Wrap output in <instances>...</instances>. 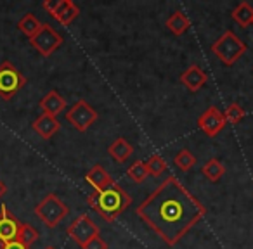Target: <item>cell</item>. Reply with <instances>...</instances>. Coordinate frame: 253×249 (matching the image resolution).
Returning <instances> with one entry per match:
<instances>
[{
	"label": "cell",
	"instance_id": "6da1fadb",
	"mask_svg": "<svg viewBox=\"0 0 253 249\" xmlns=\"http://www.w3.org/2000/svg\"><path fill=\"white\" fill-rule=\"evenodd\" d=\"M135 214L167 246H175L194 225L200 223L207 214V208L170 175L139 204Z\"/></svg>",
	"mask_w": 253,
	"mask_h": 249
},
{
	"label": "cell",
	"instance_id": "7a4b0ae2",
	"mask_svg": "<svg viewBox=\"0 0 253 249\" xmlns=\"http://www.w3.org/2000/svg\"><path fill=\"white\" fill-rule=\"evenodd\" d=\"M87 204L108 223H113L126 208L132 204V197L126 194V190L118 183H113L111 187L95 192L92 190L87 196Z\"/></svg>",
	"mask_w": 253,
	"mask_h": 249
},
{
	"label": "cell",
	"instance_id": "3957f363",
	"mask_svg": "<svg viewBox=\"0 0 253 249\" xmlns=\"http://www.w3.org/2000/svg\"><path fill=\"white\" fill-rule=\"evenodd\" d=\"M210 49H211V52H213V56H217L222 64L232 66L239 57L245 56L248 47H246V43L243 42L232 30H227V32H224L213 43H211Z\"/></svg>",
	"mask_w": 253,
	"mask_h": 249
},
{
	"label": "cell",
	"instance_id": "277c9868",
	"mask_svg": "<svg viewBox=\"0 0 253 249\" xmlns=\"http://www.w3.org/2000/svg\"><path fill=\"white\" fill-rule=\"evenodd\" d=\"M70 213V208L66 203L59 199L56 194H47L42 201L35 206V214L40 218L45 227L54 228L64 220Z\"/></svg>",
	"mask_w": 253,
	"mask_h": 249
},
{
	"label": "cell",
	"instance_id": "5b68a950",
	"mask_svg": "<svg viewBox=\"0 0 253 249\" xmlns=\"http://www.w3.org/2000/svg\"><path fill=\"white\" fill-rule=\"evenodd\" d=\"M25 85L26 76L11 61H4L0 64V97L4 101H11Z\"/></svg>",
	"mask_w": 253,
	"mask_h": 249
},
{
	"label": "cell",
	"instance_id": "8992f818",
	"mask_svg": "<svg viewBox=\"0 0 253 249\" xmlns=\"http://www.w3.org/2000/svg\"><path fill=\"white\" fill-rule=\"evenodd\" d=\"M68 235L71 241H75L82 249L92 241V239L99 237V225L88 216L87 213H82L80 216L75 218V221L66 228Z\"/></svg>",
	"mask_w": 253,
	"mask_h": 249
},
{
	"label": "cell",
	"instance_id": "52a82bcc",
	"mask_svg": "<svg viewBox=\"0 0 253 249\" xmlns=\"http://www.w3.org/2000/svg\"><path fill=\"white\" fill-rule=\"evenodd\" d=\"M97 118H99L97 111L87 101H84V99L75 102L70 107V111L66 112L68 123L78 132H87L97 121Z\"/></svg>",
	"mask_w": 253,
	"mask_h": 249
},
{
	"label": "cell",
	"instance_id": "ba28073f",
	"mask_svg": "<svg viewBox=\"0 0 253 249\" xmlns=\"http://www.w3.org/2000/svg\"><path fill=\"white\" fill-rule=\"evenodd\" d=\"M30 43L33 45V49L43 57H49L63 45V36L56 32L50 25L42 23V28L39 30L33 38H30Z\"/></svg>",
	"mask_w": 253,
	"mask_h": 249
},
{
	"label": "cell",
	"instance_id": "9c48e42d",
	"mask_svg": "<svg viewBox=\"0 0 253 249\" xmlns=\"http://www.w3.org/2000/svg\"><path fill=\"white\" fill-rule=\"evenodd\" d=\"M43 9L64 26H70L80 16V9L71 0H47L43 2Z\"/></svg>",
	"mask_w": 253,
	"mask_h": 249
},
{
	"label": "cell",
	"instance_id": "30bf717a",
	"mask_svg": "<svg viewBox=\"0 0 253 249\" xmlns=\"http://www.w3.org/2000/svg\"><path fill=\"white\" fill-rule=\"evenodd\" d=\"M196 123H198V128H200L205 135H208V137L218 135L225 128V125H227V121H225V118H224V112L218 107H215V106L208 107L203 114L198 116Z\"/></svg>",
	"mask_w": 253,
	"mask_h": 249
},
{
	"label": "cell",
	"instance_id": "8fae6325",
	"mask_svg": "<svg viewBox=\"0 0 253 249\" xmlns=\"http://www.w3.org/2000/svg\"><path fill=\"white\" fill-rule=\"evenodd\" d=\"M19 227H21V221L4 204V206L0 208V244L16 241L18 239Z\"/></svg>",
	"mask_w": 253,
	"mask_h": 249
},
{
	"label": "cell",
	"instance_id": "7c38bea8",
	"mask_svg": "<svg viewBox=\"0 0 253 249\" xmlns=\"http://www.w3.org/2000/svg\"><path fill=\"white\" fill-rule=\"evenodd\" d=\"M180 83L189 92H198L208 83V74L205 73L198 64H191V66L180 74Z\"/></svg>",
	"mask_w": 253,
	"mask_h": 249
},
{
	"label": "cell",
	"instance_id": "4fadbf2b",
	"mask_svg": "<svg viewBox=\"0 0 253 249\" xmlns=\"http://www.w3.org/2000/svg\"><path fill=\"white\" fill-rule=\"evenodd\" d=\"M85 182H87L95 192H101V190L108 189V187H111L113 183H115L113 182V177L109 175L101 165H95L88 170V173L85 175Z\"/></svg>",
	"mask_w": 253,
	"mask_h": 249
},
{
	"label": "cell",
	"instance_id": "5bb4252c",
	"mask_svg": "<svg viewBox=\"0 0 253 249\" xmlns=\"http://www.w3.org/2000/svg\"><path fill=\"white\" fill-rule=\"evenodd\" d=\"M39 106L43 111V114H49V116H54V118H56L61 111L66 109V99L61 97L59 92L50 90V92H47L42 99H40Z\"/></svg>",
	"mask_w": 253,
	"mask_h": 249
},
{
	"label": "cell",
	"instance_id": "9a60e30c",
	"mask_svg": "<svg viewBox=\"0 0 253 249\" xmlns=\"http://www.w3.org/2000/svg\"><path fill=\"white\" fill-rule=\"evenodd\" d=\"M32 128L37 132V134L40 135L42 139H50L54 137V134H57L61 128V123L57 121V118H54V116H49V114H40L39 118L33 121Z\"/></svg>",
	"mask_w": 253,
	"mask_h": 249
},
{
	"label": "cell",
	"instance_id": "2e32d148",
	"mask_svg": "<svg viewBox=\"0 0 253 249\" xmlns=\"http://www.w3.org/2000/svg\"><path fill=\"white\" fill-rule=\"evenodd\" d=\"M108 152H109V156H111V158L115 159L116 163H125L126 159L134 154V147H132V145L126 142V139L118 137L108 147Z\"/></svg>",
	"mask_w": 253,
	"mask_h": 249
},
{
	"label": "cell",
	"instance_id": "e0dca14e",
	"mask_svg": "<svg viewBox=\"0 0 253 249\" xmlns=\"http://www.w3.org/2000/svg\"><path fill=\"white\" fill-rule=\"evenodd\" d=\"M167 28L175 36H180L191 28V21L182 11H175L169 19H167Z\"/></svg>",
	"mask_w": 253,
	"mask_h": 249
},
{
	"label": "cell",
	"instance_id": "ac0fdd59",
	"mask_svg": "<svg viewBox=\"0 0 253 249\" xmlns=\"http://www.w3.org/2000/svg\"><path fill=\"white\" fill-rule=\"evenodd\" d=\"M231 16L241 28H246V26H250L253 23V7L246 2V0H243V2H239V4L234 7V11L231 12Z\"/></svg>",
	"mask_w": 253,
	"mask_h": 249
},
{
	"label": "cell",
	"instance_id": "d6986e66",
	"mask_svg": "<svg viewBox=\"0 0 253 249\" xmlns=\"http://www.w3.org/2000/svg\"><path fill=\"white\" fill-rule=\"evenodd\" d=\"M201 173H203V175L207 177L210 182H218V180L224 177L225 166L222 165L217 158H211V159H208V161L205 163V166L201 168Z\"/></svg>",
	"mask_w": 253,
	"mask_h": 249
},
{
	"label": "cell",
	"instance_id": "ffe728a7",
	"mask_svg": "<svg viewBox=\"0 0 253 249\" xmlns=\"http://www.w3.org/2000/svg\"><path fill=\"white\" fill-rule=\"evenodd\" d=\"M18 28L23 35H26L28 38H33V36L39 33V30L42 28V23H40L33 14H25L21 19H19Z\"/></svg>",
	"mask_w": 253,
	"mask_h": 249
},
{
	"label": "cell",
	"instance_id": "44dd1931",
	"mask_svg": "<svg viewBox=\"0 0 253 249\" xmlns=\"http://www.w3.org/2000/svg\"><path fill=\"white\" fill-rule=\"evenodd\" d=\"M167 161L163 156L160 154H153L151 158L146 161V170H148V173L151 177H155V178H158V177H162L163 173L167 172Z\"/></svg>",
	"mask_w": 253,
	"mask_h": 249
},
{
	"label": "cell",
	"instance_id": "7402d4cb",
	"mask_svg": "<svg viewBox=\"0 0 253 249\" xmlns=\"http://www.w3.org/2000/svg\"><path fill=\"white\" fill-rule=\"evenodd\" d=\"M173 165L179 166L182 172H189V170H193V166H196V156L187 149H182L173 158Z\"/></svg>",
	"mask_w": 253,
	"mask_h": 249
},
{
	"label": "cell",
	"instance_id": "603a6c76",
	"mask_svg": "<svg viewBox=\"0 0 253 249\" xmlns=\"http://www.w3.org/2000/svg\"><path fill=\"white\" fill-rule=\"evenodd\" d=\"M126 175H128L130 180H134L135 183H142L149 175L148 170H146V163L141 161V159L134 161L130 166H128V170H126Z\"/></svg>",
	"mask_w": 253,
	"mask_h": 249
},
{
	"label": "cell",
	"instance_id": "cb8c5ba5",
	"mask_svg": "<svg viewBox=\"0 0 253 249\" xmlns=\"http://www.w3.org/2000/svg\"><path fill=\"white\" fill-rule=\"evenodd\" d=\"M39 235L40 234L35 227H32L30 223H21L19 232H18V241L23 242L25 246H28V248H32L33 242L39 241Z\"/></svg>",
	"mask_w": 253,
	"mask_h": 249
},
{
	"label": "cell",
	"instance_id": "d4e9b609",
	"mask_svg": "<svg viewBox=\"0 0 253 249\" xmlns=\"http://www.w3.org/2000/svg\"><path fill=\"white\" fill-rule=\"evenodd\" d=\"M245 114H246V111L238 104V102H232V104H229L227 109L224 111L225 121L231 123V125H238V123H241V119L245 118Z\"/></svg>",
	"mask_w": 253,
	"mask_h": 249
},
{
	"label": "cell",
	"instance_id": "484cf974",
	"mask_svg": "<svg viewBox=\"0 0 253 249\" xmlns=\"http://www.w3.org/2000/svg\"><path fill=\"white\" fill-rule=\"evenodd\" d=\"M109 246H108V242L104 241V239L99 235V237H95V239H92L90 242H88L87 246H85L84 249H108Z\"/></svg>",
	"mask_w": 253,
	"mask_h": 249
},
{
	"label": "cell",
	"instance_id": "4316f807",
	"mask_svg": "<svg viewBox=\"0 0 253 249\" xmlns=\"http://www.w3.org/2000/svg\"><path fill=\"white\" fill-rule=\"evenodd\" d=\"M0 249H30L28 246H25L23 242H19L18 239L11 242H5V244H0Z\"/></svg>",
	"mask_w": 253,
	"mask_h": 249
},
{
	"label": "cell",
	"instance_id": "83f0119b",
	"mask_svg": "<svg viewBox=\"0 0 253 249\" xmlns=\"http://www.w3.org/2000/svg\"><path fill=\"white\" fill-rule=\"evenodd\" d=\"M5 192H7V187H5V183L2 182V180H0V197L4 196Z\"/></svg>",
	"mask_w": 253,
	"mask_h": 249
},
{
	"label": "cell",
	"instance_id": "f1b7e54d",
	"mask_svg": "<svg viewBox=\"0 0 253 249\" xmlns=\"http://www.w3.org/2000/svg\"><path fill=\"white\" fill-rule=\"evenodd\" d=\"M45 249H56V248H54V246H47Z\"/></svg>",
	"mask_w": 253,
	"mask_h": 249
},
{
	"label": "cell",
	"instance_id": "f546056e",
	"mask_svg": "<svg viewBox=\"0 0 253 249\" xmlns=\"http://www.w3.org/2000/svg\"><path fill=\"white\" fill-rule=\"evenodd\" d=\"M252 25H253V23H252Z\"/></svg>",
	"mask_w": 253,
	"mask_h": 249
}]
</instances>
